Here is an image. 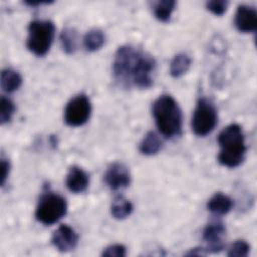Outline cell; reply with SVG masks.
I'll return each instance as SVG.
<instances>
[{
  "instance_id": "obj_12",
  "label": "cell",
  "mask_w": 257,
  "mask_h": 257,
  "mask_svg": "<svg viewBox=\"0 0 257 257\" xmlns=\"http://www.w3.org/2000/svg\"><path fill=\"white\" fill-rule=\"evenodd\" d=\"M89 183L88 175L79 167L73 166L66 176V187L73 193H81L86 190Z\"/></svg>"
},
{
  "instance_id": "obj_7",
  "label": "cell",
  "mask_w": 257,
  "mask_h": 257,
  "mask_svg": "<svg viewBox=\"0 0 257 257\" xmlns=\"http://www.w3.org/2000/svg\"><path fill=\"white\" fill-rule=\"evenodd\" d=\"M91 112V104L84 94H79L70 99L64 111V119L68 125L80 126L84 124Z\"/></svg>"
},
{
  "instance_id": "obj_26",
  "label": "cell",
  "mask_w": 257,
  "mask_h": 257,
  "mask_svg": "<svg viewBox=\"0 0 257 257\" xmlns=\"http://www.w3.org/2000/svg\"><path fill=\"white\" fill-rule=\"evenodd\" d=\"M208 252L206 251V249L204 248H194L192 250H190L188 253H186V255L188 256H194V255H206Z\"/></svg>"
},
{
  "instance_id": "obj_11",
  "label": "cell",
  "mask_w": 257,
  "mask_h": 257,
  "mask_svg": "<svg viewBox=\"0 0 257 257\" xmlns=\"http://www.w3.org/2000/svg\"><path fill=\"white\" fill-rule=\"evenodd\" d=\"M235 25L240 32H255L257 28L256 10L247 5H240L235 14Z\"/></svg>"
},
{
  "instance_id": "obj_23",
  "label": "cell",
  "mask_w": 257,
  "mask_h": 257,
  "mask_svg": "<svg viewBox=\"0 0 257 257\" xmlns=\"http://www.w3.org/2000/svg\"><path fill=\"white\" fill-rule=\"evenodd\" d=\"M228 6L227 1H208L206 3V7L209 11H211L213 14L217 16H221L224 14Z\"/></svg>"
},
{
  "instance_id": "obj_18",
  "label": "cell",
  "mask_w": 257,
  "mask_h": 257,
  "mask_svg": "<svg viewBox=\"0 0 257 257\" xmlns=\"http://www.w3.org/2000/svg\"><path fill=\"white\" fill-rule=\"evenodd\" d=\"M175 6L176 2L174 0H162L153 3V11L158 20L167 22L170 20Z\"/></svg>"
},
{
  "instance_id": "obj_19",
  "label": "cell",
  "mask_w": 257,
  "mask_h": 257,
  "mask_svg": "<svg viewBox=\"0 0 257 257\" xmlns=\"http://www.w3.org/2000/svg\"><path fill=\"white\" fill-rule=\"evenodd\" d=\"M104 40L105 37L101 30L92 29L85 34L83 38V44L86 50L95 51L104 44Z\"/></svg>"
},
{
  "instance_id": "obj_14",
  "label": "cell",
  "mask_w": 257,
  "mask_h": 257,
  "mask_svg": "<svg viewBox=\"0 0 257 257\" xmlns=\"http://www.w3.org/2000/svg\"><path fill=\"white\" fill-rule=\"evenodd\" d=\"M22 84L21 75L10 68L4 69L1 72V87L5 92H13L17 90Z\"/></svg>"
},
{
  "instance_id": "obj_24",
  "label": "cell",
  "mask_w": 257,
  "mask_h": 257,
  "mask_svg": "<svg viewBox=\"0 0 257 257\" xmlns=\"http://www.w3.org/2000/svg\"><path fill=\"white\" fill-rule=\"evenodd\" d=\"M125 247L120 244L110 245L106 247L102 252V256L105 257H123L125 256Z\"/></svg>"
},
{
  "instance_id": "obj_15",
  "label": "cell",
  "mask_w": 257,
  "mask_h": 257,
  "mask_svg": "<svg viewBox=\"0 0 257 257\" xmlns=\"http://www.w3.org/2000/svg\"><path fill=\"white\" fill-rule=\"evenodd\" d=\"M133 204L122 196L116 197L110 207V212L113 218L121 220L128 217L133 212Z\"/></svg>"
},
{
  "instance_id": "obj_2",
  "label": "cell",
  "mask_w": 257,
  "mask_h": 257,
  "mask_svg": "<svg viewBox=\"0 0 257 257\" xmlns=\"http://www.w3.org/2000/svg\"><path fill=\"white\" fill-rule=\"evenodd\" d=\"M218 143L221 151L219 163L228 168L238 167L245 158L246 146L243 131L237 123H232L219 134Z\"/></svg>"
},
{
  "instance_id": "obj_25",
  "label": "cell",
  "mask_w": 257,
  "mask_h": 257,
  "mask_svg": "<svg viewBox=\"0 0 257 257\" xmlns=\"http://www.w3.org/2000/svg\"><path fill=\"white\" fill-rule=\"evenodd\" d=\"M9 171H10V164L9 162L2 158L1 159V185L4 186L6 180H7V177L9 175Z\"/></svg>"
},
{
  "instance_id": "obj_16",
  "label": "cell",
  "mask_w": 257,
  "mask_h": 257,
  "mask_svg": "<svg viewBox=\"0 0 257 257\" xmlns=\"http://www.w3.org/2000/svg\"><path fill=\"white\" fill-rule=\"evenodd\" d=\"M161 148L162 142L154 132L148 133L140 144V152L146 156L156 155Z\"/></svg>"
},
{
  "instance_id": "obj_5",
  "label": "cell",
  "mask_w": 257,
  "mask_h": 257,
  "mask_svg": "<svg viewBox=\"0 0 257 257\" xmlns=\"http://www.w3.org/2000/svg\"><path fill=\"white\" fill-rule=\"evenodd\" d=\"M66 211L67 205L63 197L54 193H46L39 200L35 217L42 224L51 225L59 221Z\"/></svg>"
},
{
  "instance_id": "obj_3",
  "label": "cell",
  "mask_w": 257,
  "mask_h": 257,
  "mask_svg": "<svg viewBox=\"0 0 257 257\" xmlns=\"http://www.w3.org/2000/svg\"><path fill=\"white\" fill-rule=\"evenodd\" d=\"M153 115L160 133L166 138L182 132V111L171 95H161L153 103Z\"/></svg>"
},
{
  "instance_id": "obj_10",
  "label": "cell",
  "mask_w": 257,
  "mask_h": 257,
  "mask_svg": "<svg viewBox=\"0 0 257 257\" xmlns=\"http://www.w3.org/2000/svg\"><path fill=\"white\" fill-rule=\"evenodd\" d=\"M51 241L58 251L67 252L76 247L78 236L71 227L67 225H60L54 231Z\"/></svg>"
},
{
  "instance_id": "obj_21",
  "label": "cell",
  "mask_w": 257,
  "mask_h": 257,
  "mask_svg": "<svg viewBox=\"0 0 257 257\" xmlns=\"http://www.w3.org/2000/svg\"><path fill=\"white\" fill-rule=\"evenodd\" d=\"M15 111L14 103L7 97H1V110H0V122L4 124L11 120Z\"/></svg>"
},
{
  "instance_id": "obj_8",
  "label": "cell",
  "mask_w": 257,
  "mask_h": 257,
  "mask_svg": "<svg viewBox=\"0 0 257 257\" xmlns=\"http://www.w3.org/2000/svg\"><path fill=\"white\" fill-rule=\"evenodd\" d=\"M225 233L226 228L224 224L220 221L211 222L206 226L203 232V238L207 243L206 251L208 253H218L224 248Z\"/></svg>"
},
{
  "instance_id": "obj_1",
  "label": "cell",
  "mask_w": 257,
  "mask_h": 257,
  "mask_svg": "<svg viewBox=\"0 0 257 257\" xmlns=\"http://www.w3.org/2000/svg\"><path fill=\"white\" fill-rule=\"evenodd\" d=\"M155 69V59L131 45L120 46L112 62L113 77L123 87H150L153 84Z\"/></svg>"
},
{
  "instance_id": "obj_4",
  "label": "cell",
  "mask_w": 257,
  "mask_h": 257,
  "mask_svg": "<svg viewBox=\"0 0 257 257\" xmlns=\"http://www.w3.org/2000/svg\"><path fill=\"white\" fill-rule=\"evenodd\" d=\"M54 24L49 20H34L28 25L27 47L37 56L45 55L53 42Z\"/></svg>"
},
{
  "instance_id": "obj_6",
  "label": "cell",
  "mask_w": 257,
  "mask_h": 257,
  "mask_svg": "<svg viewBox=\"0 0 257 257\" xmlns=\"http://www.w3.org/2000/svg\"><path fill=\"white\" fill-rule=\"evenodd\" d=\"M217 110L207 98H200L197 102L192 118V128L195 135L204 137L210 134L217 123Z\"/></svg>"
},
{
  "instance_id": "obj_22",
  "label": "cell",
  "mask_w": 257,
  "mask_h": 257,
  "mask_svg": "<svg viewBox=\"0 0 257 257\" xmlns=\"http://www.w3.org/2000/svg\"><path fill=\"white\" fill-rule=\"evenodd\" d=\"M250 251L249 244L244 240H237L234 242L229 251L228 256L230 257H246Z\"/></svg>"
},
{
  "instance_id": "obj_17",
  "label": "cell",
  "mask_w": 257,
  "mask_h": 257,
  "mask_svg": "<svg viewBox=\"0 0 257 257\" xmlns=\"http://www.w3.org/2000/svg\"><path fill=\"white\" fill-rule=\"evenodd\" d=\"M191 65V58L186 53L177 54L170 65V73L173 77H180L185 74Z\"/></svg>"
},
{
  "instance_id": "obj_20",
  "label": "cell",
  "mask_w": 257,
  "mask_h": 257,
  "mask_svg": "<svg viewBox=\"0 0 257 257\" xmlns=\"http://www.w3.org/2000/svg\"><path fill=\"white\" fill-rule=\"evenodd\" d=\"M60 42L67 54L73 53L76 49V32L72 28L63 29L60 35Z\"/></svg>"
},
{
  "instance_id": "obj_13",
  "label": "cell",
  "mask_w": 257,
  "mask_h": 257,
  "mask_svg": "<svg viewBox=\"0 0 257 257\" xmlns=\"http://www.w3.org/2000/svg\"><path fill=\"white\" fill-rule=\"evenodd\" d=\"M232 199L222 193H216L211 197L207 204L208 210L216 215H225L232 209Z\"/></svg>"
},
{
  "instance_id": "obj_9",
  "label": "cell",
  "mask_w": 257,
  "mask_h": 257,
  "mask_svg": "<svg viewBox=\"0 0 257 257\" xmlns=\"http://www.w3.org/2000/svg\"><path fill=\"white\" fill-rule=\"evenodd\" d=\"M104 182L114 191L127 187L131 183L128 169L121 163L111 164L104 174Z\"/></svg>"
}]
</instances>
